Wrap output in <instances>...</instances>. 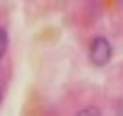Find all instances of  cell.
<instances>
[{
  "label": "cell",
  "instance_id": "6da1fadb",
  "mask_svg": "<svg viewBox=\"0 0 123 116\" xmlns=\"http://www.w3.org/2000/svg\"><path fill=\"white\" fill-rule=\"evenodd\" d=\"M88 56H90V62L94 66H106L111 62V56H113V46L106 37L98 35L90 42V50H88Z\"/></svg>",
  "mask_w": 123,
  "mask_h": 116
},
{
  "label": "cell",
  "instance_id": "7a4b0ae2",
  "mask_svg": "<svg viewBox=\"0 0 123 116\" xmlns=\"http://www.w3.org/2000/svg\"><path fill=\"white\" fill-rule=\"evenodd\" d=\"M6 48H8V33H6L4 27H0V58L4 56Z\"/></svg>",
  "mask_w": 123,
  "mask_h": 116
},
{
  "label": "cell",
  "instance_id": "3957f363",
  "mask_svg": "<svg viewBox=\"0 0 123 116\" xmlns=\"http://www.w3.org/2000/svg\"><path fill=\"white\" fill-rule=\"evenodd\" d=\"M75 116H102V112H100L96 106H88V108H81Z\"/></svg>",
  "mask_w": 123,
  "mask_h": 116
},
{
  "label": "cell",
  "instance_id": "277c9868",
  "mask_svg": "<svg viewBox=\"0 0 123 116\" xmlns=\"http://www.w3.org/2000/svg\"><path fill=\"white\" fill-rule=\"evenodd\" d=\"M117 116H123V100H121V104H119V110H117Z\"/></svg>",
  "mask_w": 123,
  "mask_h": 116
},
{
  "label": "cell",
  "instance_id": "5b68a950",
  "mask_svg": "<svg viewBox=\"0 0 123 116\" xmlns=\"http://www.w3.org/2000/svg\"><path fill=\"white\" fill-rule=\"evenodd\" d=\"M0 102H2V87H0Z\"/></svg>",
  "mask_w": 123,
  "mask_h": 116
}]
</instances>
